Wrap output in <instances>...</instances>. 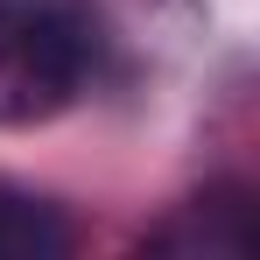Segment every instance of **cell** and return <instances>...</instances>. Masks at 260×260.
<instances>
[{
	"instance_id": "1",
	"label": "cell",
	"mask_w": 260,
	"mask_h": 260,
	"mask_svg": "<svg viewBox=\"0 0 260 260\" xmlns=\"http://www.w3.org/2000/svg\"><path fill=\"white\" fill-rule=\"evenodd\" d=\"M85 71V36L56 0H0V127L49 120Z\"/></svg>"
},
{
	"instance_id": "2",
	"label": "cell",
	"mask_w": 260,
	"mask_h": 260,
	"mask_svg": "<svg viewBox=\"0 0 260 260\" xmlns=\"http://www.w3.org/2000/svg\"><path fill=\"white\" fill-rule=\"evenodd\" d=\"M63 253H71V218L43 197L0 190V260H63Z\"/></svg>"
}]
</instances>
